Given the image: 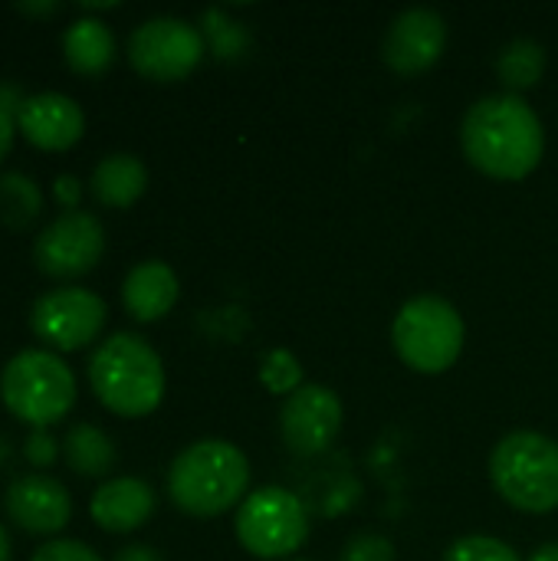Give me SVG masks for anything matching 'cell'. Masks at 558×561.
<instances>
[{"mask_svg":"<svg viewBox=\"0 0 558 561\" xmlns=\"http://www.w3.org/2000/svg\"><path fill=\"white\" fill-rule=\"evenodd\" d=\"M109 309L105 299L82 286H62L43 293L30 309V325L36 339L53 345L56 352H79L99 339L105 329Z\"/></svg>","mask_w":558,"mask_h":561,"instance_id":"9","label":"cell"},{"mask_svg":"<svg viewBox=\"0 0 558 561\" xmlns=\"http://www.w3.org/2000/svg\"><path fill=\"white\" fill-rule=\"evenodd\" d=\"M204 59V33L181 16H151L128 36V62L155 82L187 79Z\"/></svg>","mask_w":558,"mask_h":561,"instance_id":"8","label":"cell"},{"mask_svg":"<svg viewBox=\"0 0 558 561\" xmlns=\"http://www.w3.org/2000/svg\"><path fill=\"white\" fill-rule=\"evenodd\" d=\"M181 296V283L174 270L161 260L135 263L122 283V302L135 322H158L164 319Z\"/></svg>","mask_w":558,"mask_h":561,"instance_id":"16","label":"cell"},{"mask_svg":"<svg viewBox=\"0 0 558 561\" xmlns=\"http://www.w3.org/2000/svg\"><path fill=\"white\" fill-rule=\"evenodd\" d=\"M30 561H102L86 542H76V539H56V542H46L43 549L33 552Z\"/></svg>","mask_w":558,"mask_h":561,"instance_id":"25","label":"cell"},{"mask_svg":"<svg viewBox=\"0 0 558 561\" xmlns=\"http://www.w3.org/2000/svg\"><path fill=\"white\" fill-rule=\"evenodd\" d=\"M497 72L513 89V95L520 89H533L546 72V49L536 39H513L497 59Z\"/></svg>","mask_w":558,"mask_h":561,"instance_id":"20","label":"cell"},{"mask_svg":"<svg viewBox=\"0 0 558 561\" xmlns=\"http://www.w3.org/2000/svg\"><path fill=\"white\" fill-rule=\"evenodd\" d=\"M62 450L66 463L79 477H105L115 467V444L95 424H72L62 440Z\"/></svg>","mask_w":558,"mask_h":561,"instance_id":"19","label":"cell"},{"mask_svg":"<svg viewBox=\"0 0 558 561\" xmlns=\"http://www.w3.org/2000/svg\"><path fill=\"white\" fill-rule=\"evenodd\" d=\"M490 480L513 510L553 513L558 510V444L536 431L506 434L490 454Z\"/></svg>","mask_w":558,"mask_h":561,"instance_id":"4","label":"cell"},{"mask_svg":"<svg viewBox=\"0 0 558 561\" xmlns=\"http://www.w3.org/2000/svg\"><path fill=\"white\" fill-rule=\"evenodd\" d=\"M293 561H309V559H293Z\"/></svg>","mask_w":558,"mask_h":561,"instance_id":"33","label":"cell"},{"mask_svg":"<svg viewBox=\"0 0 558 561\" xmlns=\"http://www.w3.org/2000/svg\"><path fill=\"white\" fill-rule=\"evenodd\" d=\"M89 385L112 414L145 417L164 398V365L141 335L115 332L92 352Z\"/></svg>","mask_w":558,"mask_h":561,"instance_id":"3","label":"cell"},{"mask_svg":"<svg viewBox=\"0 0 558 561\" xmlns=\"http://www.w3.org/2000/svg\"><path fill=\"white\" fill-rule=\"evenodd\" d=\"M26 460H30L33 467H49V463L56 460V440H53V434L33 431L30 440H26Z\"/></svg>","mask_w":558,"mask_h":561,"instance_id":"26","label":"cell"},{"mask_svg":"<svg viewBox=\"0 0 558 561\" xmlns=\"http://www.w3.org/2000/svg\"><path fill=\"white\" fill-rule=\"evenodd\" d=\"M92 194L105 207H132L148 187V168L138 154L115 151L92 168Z\"/></svg>","mask_w":558,"mask_h":561,"instance_id":"18","label":"cell"},{"mask_svg":"<svg viewBox=\"0 0 558 561\" xmlns=\"http://www.w3.org/2000/svg\"><path fill=\"white\" fill-rule=\"evenodd\" d=\"M43 210V194L36 181L23 171H10L0 178V220L10 227H26L39 217Z\"/></svg>","mask_w":558,"mask_h":561,"instance_id":"21","label":"cell"},{"mask_svg":"<svg viewBox=\"0 0 558 561\" xmlns=\"http://www.w3.org/2000/svg\"><path fill=\"white\" fill-rule=\"evenodd\" d=\"M13 131H16V115L0 108V161L7 158V151L13 145Z\"/></svg>","mask_w":558,"mask_h":561,"instance_id":"28","label":"cell"},{"mask_svg":"<svg viewBox=\"0 0 558 561\" xmlns=\"http://www.w3.org/2000/svg\"><path fill=\"white\" fill-rule=\"evenodd\" d=\"M250 486V463L230 440H197L184 447L168 470L171 503L197 519L234 510Z\"/></svg>","mask_w":558,"mask_h":561,"instance_id":"2","label":"cell"},{"mask_svg":"<svg viewBox=\"0 0 558 561\" xmlns=\"http://www.w3.org/2000/svg\"><path fill=\"white\" fill-rule=\"evenodd\" d=\"M447 49V20L437 10L411 7L398 13L385 33V62L398 76H421Z\"/></svg>","mask_w":558,"mask_h":561,"instance_id":"12","label":"cell"},{"mask_svg":"<svg viewBox=\"0 0 558 561\" xmlns=\"http://www.w3.org/2000/svg\"><path fill=\"white\" fill-rule=\"evenodd\" d=\"M95 526L105 533H135L155 513V490L138 477H115L105 480L89 503Z\"/></svg>","mask_w":558,"mask_h":561,"instance_id":"15","label":"cell"},{"mask_svg":"<svg viewBox=\"0 0 558 561\" xmlns=\"http://www.w3.org/2000/svg\"><path fill=\"white\" fill-rule=\"evenodd\" d=\"M79 194H82V187H79V178H76V174H59V178H56V201H59L62 207L76 210Z\"/></svg>","mask_w":558,"mask_h":561,"instance_id":"27","label":"cell"},{"mask_svg":"<svg viewBox=\"0 0 558 561\" xmlns=\"http://www.w3.org/2000/svg\"><path fill=\"white\" fill-rule=\"evenodd\" d=\"M260 381L273 391V394H293L303 388V368H299V358L289 355L286 348H273L266 358H263V368H260Z\"/></svg>","mask_w":558,"mask_h":561,"instance_id":"22","label":"cell"},{"mask_svg":"<svg viewBox=\"0 0 558 561\" xmlns=\"http://www.w3.org/2000/svg\"><path fill=\"white\" fill-rule=\"evenodd\" d=\"M16 128L30 145L43 151H66L82 138L86 115L79 102L62 92H36L20 102Z\"/></svg>","mask_w":558,"mask_h":561,"instance_id":"13","label":"cell"},{"mask_svg":"<svg viewBox=\"0 0 558 561\" xmlns=\"http://www.w3.org/2000/svg\"><path fill=\"white\" fill-rule=\"evenodd\" d=\"M20 10H30V13H53V10H59V3L53 0V3H20Z\"/></svg>","mask_w":558,"mask_h":561,"instance_id":"31","label":"cell"},{"mask_svg":"<svg viewBox=\"0 0 558 561\" xmlns=\"http://www.w3.org/2000/svg\"><path fill=\"white\" fill-rule=\"evenodd\" d=\"M0 398L13 417L43 431L46 424H56L72 411L76 375L56 352L23 348L3 365Z\"/></svg>","mask_w":558,"mask_h":561,"instance_id":"5","label":"cell"},{"mask_svg":"<svg viewBox=\"0 0 558 561\" xmlns=\"http://www.w3.org/2000/svg\"><path fill=\"white\" fill-rule=\"evenodd\" d=\"M105 253V227L95 214L86 210H62L33 243V260L46 276L72 279L89 270Z\"/></svg>","mask_w":558,"mask_h":561,"instance_id":"10","label":"cell"},{"mask_svg":"<svg viewBox=\"0 0 558 561\" xmlns=\"http://www.w3.org/2000/svg\"><path fill=\"white\" fill-rule=\"evenodd\" d=\"M0 561H10V536L3 526H0Z\"/></svg>","mask_w":558,"mask_h":561,"instance_id":"32","label":"cell"},{"mask_svg":"<svg viewBox=\"0 0 558 561\" xmlns=\"http://www.w3.org/2000/svg\"><path fill=\"white\" fill-rule=\"evenodd\" d=\"M529 561H558V542H546V546H539Z\"/></svg>","mask_w":558,"mask_h":561,"instance_id":"30","label":"cell"},{"mask_svg":"<svg viewBox=\"0 0 558 561\" xmlns=\"http://www.w3.org/2000/svg\"><path fill=\"white\" fill-rule=\"evenodd\" d=\"M345 421L342 401L326 385H303L283 401L280 434L296 457H316L339 437Z\"/></svg>","mask_w":558,"mask_h":561,"instance_id":"11","label":"cell"},{"mask_svg":"<svg viewBox=\"0 0 558 561\" xmlns=\"http://www.w3.org/2000/svg\"><path fill=\"white\" fill-rule=\"evenodd\" d=\"M7 516L33 536H56L69 516H72V500L69 490L43 473H30L10 483L7 490Z\"/></svg>","mask_w":558,"mask_h":561,"instance_id":"14","label":"cell"},{"mask_svg":"<svg viewBox=\"0 0 558 561\" xmlns=\"http://www.w3.org/2000/svg\"><path fill=\"white\" fill-rule=\"evenodd\" d=\"M234 533L253 559H286L306 546L309 516L296 493L283 486H263L240 503Z\"/></svg>","mask_w":558,"mask_h":561,"instance_id":"7","label":"cell"},{"mask_svg":"<svg viewBox=\"0 0 558 561\" xmlns=\"http://www.w3.org/2000/svg\"><path fill=\"white\" fill-rule=\"evenodd\" d=\"M339 561H398V552H395L391 539H385L378 533H362L345 542Z\"/></svg>","mask_w":558,"mask_h":561,"instance_id":"24","label":"cell"},{"mask_svg":"<svg viewBox=\"0 0 558 561\" xmlns=\"http://www.w3.org/2000/svg\"><path fill=\"white\" fill-rule=\"evenodd\" d=\"M460 145L480 174L497 181H523L543 161L546 131L526 99L497 92L467 108Z\"/></svg>","mask_w":558,"mask_h":561,"instance_id":"1","label":"cell"},{"mask_svg":"<svg viewBox=\"0 0 558 561\" xmlns=\"http://www.w3.org/2000/svg\"><path fill=\"white\" fill-rule=\"evenodd\" d=\"M66 62L82 76H99L115 62V33L99 16H79L62 30Z\"/></svg>","mask_w":558,"mask_h":561,"instance_id":"17","label":"cell"},{"mask_svg":"<svg viewBox=\"0 0 558 561\" xmlns=\"http://www.w3.org/2000/svg\"><path fill=\"white\" fill-rule=\"evenodd\" d=\"M444 561H523L513 546H506L503 539L493 536H464L457 539L447 552Z\"/></svg>","mask_w":558,"mask_h":561,"instance_id":"23","label":"cell"},{"mask_svg":"<svg viewBox=\"0 0 558 561\" xmlns=\"http://www.w3.org/2000/svg\"><path fill=\"white\" fill-rule=\"evenodd\" d=\"M464 319L457 306L441 296L408 299L391 322V345L398 358L418 375L447 371L464 352Z\"/></svg>","mask_w":558,"mask_h":561,"instance_id":"6","label":"cell"},{"mask_svg":"<svg viewBox=\"0 0 558 561\" xmlns=\"http://www.w3.org/2000/svg\"><path fill=\"white\" fill-rule=\"evenodd\" d=\"M115 561H161V556L151 546H128L115 556Z\"/></svg>","mask_w":558,"mask_h":561,"instance_id":"29","label":"cell"}]
</instances>
